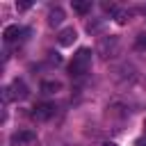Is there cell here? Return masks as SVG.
Instances as JSON below:
<instances>
[{
	"mask_svg": "<svg viewBox=\"0 0 146 146\" xmlns=\"http://www.w3.org/2000/svg\"><path fill=\"white\" fill-rule=\"evenodd\" d=\"M91 50L89 48H80L75 55H73V59H71V66H68V71H71V75L73 78H80V75H84L87 71H89V66H91Z\"/></svg>",
	"mask_w": 146,
	"mask_h": 146,
	"instance_id": "cell-1",
	"label": "cell"
},
{
	"mask_svg": "<svg viewBox=\"0 0 146 146\" xmlns=\"http://www.w3.org/2000/svg\"><path fill=\"white\" fill-rule=\"evenodd\" d=\"M55 103H39L34 110H32V119L34 121H48L52 114H55Z\"/></svg>",
	"mask_w": 146,
	"mask_h": 146,
	"instance_id": "cell-2",
	"label": "cell"
},
{
	"mask_svg": "<svg viewBox=\"0 0 146 146\" xmlns=\"http://www.w3.org/2000/svg\"><path fill=\"white\" fill-rule=\"evenodd\" d=\"M21 34H27V30H23L21 25H7L2 32V39H5V43H14L21 39Z\"/></svg>",
	"mask_w": 146,
	"mask_h": 146,
	"instance_id": "cell-3",
	"label": "cell"
},
{
	"mask_svg": "<svg viewBox=\"0 0 146 146\" xmlns=\"http://www.w3.org/2000/svg\"><path fill=\"white\" fill-rule=\"evenodd\" d=\"M75 39H78L75 27H64V30H59V34H57V43L64 46V48H66V46H73Z\"/></svg>",
	"mask_w": 146,
	"mask_h": 146,
	"instance_id": "cell-4",
	"label": "cell"
},
{
	"mask_svg": "<svg viewBox=\"0 0 146 146\" xmlns=\"http://www.w3.org/2000/svg\"><path fill=\"white\" fill-rule=\"evenodd\" d=\"M36 139V135L32 130H21V132H14L11 135V146H23V144H32Z\"/></svg>",
	"mask_w": 146,
	"mask_h": 146,
	"instance_id": "cell-5",
	"label": "cell"
},
{
	"mask_svg": "<svg viewBox=\"0 0 146 146\" xmlns=\"http://www.w3.org/2000/svg\"><path fill=\"white\" fill-rule=\"evenodd\" d=\"M9 89H11V94H14V98H16V100H25V98L30 96V91H27V84H25L23 80H18V78H16V80L9 84Z\"/></svg>",
	"mask_w": 146,
	"mask_h": 146,
	"instance_id": "cell-6",
	"label": "cell"
},
{
	"mask_svg": "<svg viewBox=\"0 0 146 146\" xmlns=\"http://www.w3.org/2000/svg\"><path fill=\"white\" fill-rule=\"evenodd\" d=\"M62 21H64V9L62 7H52L48 11V25L50 27H57V25H62Z\"/></svg>",
	"mask_w": 146,
	"mask_h": 146,
	"instance_id": "cell-7",
	"label": "cell"
},
{
	"mask_svg": "<svg viewBox=\"0 0 146 146\" xmlns=\"http://www.w3.org/2000/svg\"><path fill=\"white\" fill-rule=\"evenodd\" d=\"M62 89V82L57 80H43L41 82V94H57Z\"/></svg>",
	"mask_w": 146,
	"mask_h": 146,
	"instance_id": "cell-8",
	"label": "cell"
},
{
	"mask_svg": "<svg viewBox=\"0 0 146 146\" xmlns=\"http://www.w3.org/2000/svg\"><path fill=\"white\" fill-rule=\"evenodd\" d=\"M73 11L80 14V16H84V14L91 11V2H89V0H87V2H75V0H73Z\"/></svg>",
	"mask_w": 146,
	"mask_h": 146,
	"instance_id": "cell-9",
	"label": "cell"
},
{
	"mask_svg": "<svg viewBox=\"0 0 146 146\" xmlns=\"http://www.w3.org/2000/svg\"><path fill=\"white\" fill-rule=\"evenodd\" d=\"M0 91H2V107H7V105H9V100L14 98V94H11V89H9V87H2Z\"/></svg>",
	"mask_w": 146,
	"mask_h": 146,
	"instance_id": "cell-10",
	"label": "cell"
},
{
	"mask_svg": "<svg viewBox=\"0 0 146 146\" xmlns=\"http://www.w3.org/2000/svg\"><path fill=\"white\" fill-rule=\"evenodd\" d=\"M100 27H103L100 21H91V23H87V32H89V34H91V32H98Z\"/></svg>",
	"mask_w": 146,
	"mask_h": 146,
	"instance_id": "cell-11",
	"label": "cell"
},
{
	"mask_svg": "<svg viewBox=\"0 0 146 146\" xmlns=\"http://www.w3.org/2000/svg\"><path fill=\"white\" fill-rule=\"evenodd\" d=\"M139 50H146V34H139L137 36V43H135Z\"/></svg>",
	"mask_w": 146,
	"mask_h": 146,
	"instance_id": "cell-12",
	"label": "cell"
},
{
	"mask_svg": "<svg viewBox=\"0 0 146 146\" xmlns=\"http://www.w3.org/2000/svg\"><path fill=\"white\" fill-rule=\"evenodd\" d=\"M32 7V2H16V9L18 11H25V9H30Z\"/></svg>",
	"mask_w": 146,
	"mask_h": 146,
	"instance_id": "cell-13",
	"label": "cell"
},
{
	"mask_svg": "<svg viewBox=\"0 0 146 146\" xmlns=\"http://www.w3.org/2000/svg\"><path fill=\"white\" fill-rule=\"evenodd\" d=\"M125 21H128V14H123V11H119V14H116V23H121V25H123Z\"/></svg>",
	"mask_w": 146,
	"mask_h": 146,
	"instance_id": "cell-14",
	"label": "cell"
},
{
	"mask_svg": "<svg viewBox=\"0 0 146 146\" xmlns=\"http://www.w3.org/2000/svg\"><path fill=\"white\" fill-rule=\"evenodd\" d=\"M103 9H105V11H110V14H114V11H116V7H114V5H110V2H105V5H103Z\"/></svg>",
	"mask_w": 146,
	"mask_h": 146,
	"instance_id": "cell-15",
	"label": "cell"
},
{
	"mask_svg": "<svg viewBox=\"0 0 146 146\" xmlns=\"http://www.w3.org/2000/svg\"><path fill=\"white\" fill-rule=\"evenodd\" d=\"M103 146H116V144H114V141H105Z\"/></svg>",
	"mask_w": 146,
	"mask_h": 146,
	"instance_id": "cell-16",
	"label": "cell"
},
{
	"mask_svg": "<svg viewBox=\"0 0 146 146\" xmlns=\"http://www.w3.org/2000/svg\"><path fill=\"white\" fill-rule=\"evenodd\" d=\"M137 146H146V144H144V141H137Z\"/></svg>",
	"mask_w": 146,
	"mask_h": 146,
	"instance_id": "cell-17",
	"label": "cell"
}]
</instances>
